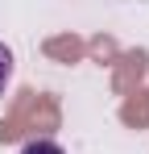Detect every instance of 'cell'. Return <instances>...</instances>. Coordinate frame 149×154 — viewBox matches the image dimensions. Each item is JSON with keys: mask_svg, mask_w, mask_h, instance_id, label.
Wrapping results in <instances>:
<instances>
[{"mask_svg": "<svg viewBox=\"0 0 149 154\" xmlns=\"http://www.w3.org/2000/svg\"><path fill=\"white\" fill-rule=\"evenodd\" d=\"M21 154H66L58 142H50V137H33V142H25Z\"/></svg>", "mask_w": 149, "mask_h": 154, "instance_id": "cell-1", "label": "cell"}, {"mask_svg": "<svg viewBox=\"0 0 149 154\" xmlns=\"http://www.w3.org/2000/svg\"><path fill=\"white\" fill-rule=\"evenodd\" d=\"M8 79H13V54H8V46L0 42V92H4Z\"/></svg>", "mask_w": 149, "mask_h": 154, "instance_id": "cell-2", "label": "cell"}]
</instances>
